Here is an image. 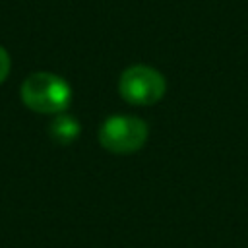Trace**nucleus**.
<instances>
[{"mask_svg": "<svg viewBox=\"0 0 248 248\" xmlns=\"http://www.w3.org/2000/svg\"><path fill=\"white\" fill-rule=\"evenodd\" d=\"M21 101L35 112L60 114L72 101V87L56 74L33 72L21 83Z\"/></svg>", "mask_w": 248, "mask_h": 248, "instance_id": "f257e3e1", "label": "nucleus"}, {"mask_svg": "<svg viewBox=\"0 0 248 248\" xmlns=\"http://www.w3.org/2000/svg\"><path fill=\"white\" fill-rule=\"evenodd\" d=\"M149 128L143 118L132 114H112L99 128V143L114 155H130L147 141Z\"/></svg>", "mask_w": 248, "mask_h": 248, "instance_id": "f03ea898", "label": "nucleus"}, {"mask_svg": "<svg viewBox=\"0 0 248 248\" xmlns=\"http://www.w3.org/2000/svg\"><path fill=\"white\" fill-rule=\"evenodd\" d=\"M167 91L165 76L145 64L128 66L118 79V93L120 97L138 107H149L163 99Z\"/></svg>", "mask_w": 248, "mask_h": 248, "instance_id": "7ed1b4c3", "label": "nucleus"}, {"mask_svg": "<svg viewBox=\"0 0 248 248\" xmlns=\"http://www.w3.org/2000/svg\"><path fill=\"white\" fill-rule=\"evenodd\" d=\"M79 132H81L79 122H78L74 116L64 114V112H60V114L50 122V126H48L50 138H52L56 143H62V145H68V143H72L74 140H78Z\"/></svg>", "mask_w": 248, "mask_h": 248, "instance_id": "20e7f679", "label": "nucleus"}, {"mask_svg": "<svg viewBox=\"0 0 248 248\" xmlns=\"http://www.w3.org/2000/svg\"><path fill=\"white\" fill-rule=\"evenodd\" d=\"M10 74V54L4 46H0V83L8 78Z\"/></svg>", "mask_w": 248, "mask_h": 248, "instance_id": "39448f33", "label": "nucleus"}]
</instances>
